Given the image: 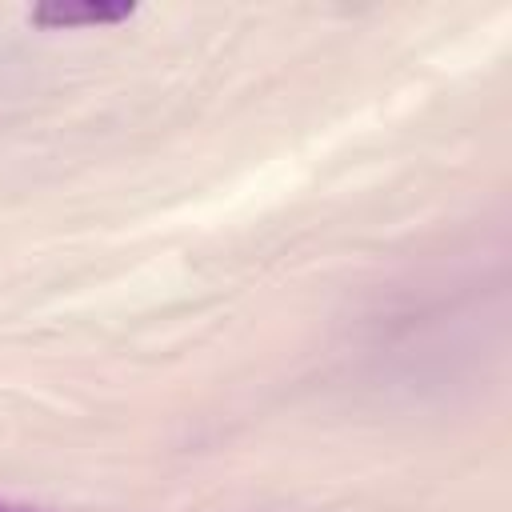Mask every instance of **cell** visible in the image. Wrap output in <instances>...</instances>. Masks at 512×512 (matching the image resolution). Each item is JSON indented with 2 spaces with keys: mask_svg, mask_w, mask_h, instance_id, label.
Wrapping results in <instances>:
<instances>
[{
  "mask_svg": "<svg viewBox=\"0 0 512 512\" xmlns=\"http://www.w3.org/2000/svg\"><path fill=\"white\" fill-rule=\"evenodd\" d=\"M0 512H40V508H28V504H8V500H0Z\"/></svg>",
  "mask_w": 512,
  "mask_h": 512,
  "instance_id": "7a4b0ae2",
  "label": "cell"
},
{
  "mask_svg": "<svg viewBox=\"0 0 512 512\" xmlns=\"http://www.w3.org/2000/svg\"><path fill=\"white\" fill-rule=\"evenodd\" d=\"M136 12V4H36L28 12L40 28H84V24H120Z\"/></svg>",
  "mask_w": 512,
  "mask_h": 512,
  "instance_id": "6da1fadb",
  "label": "cell"
}]
</instances>
